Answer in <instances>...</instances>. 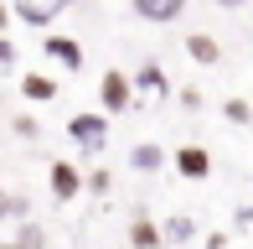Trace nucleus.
I'll use <instances>...</instances> for the list:
<instances>
[{
  "label": "nucleus",
  "instance_id": "26",
  "mask_svg": "<svg viewBox=\"0 0 253 249\" xmlns=\"http://www.w3.org/2000/svg\"><path fill=\"white\" fill-rule=\"evenodd\" d=\"M0 249H21V244H16V239H10V244H0Z\"/></svg>",
  "mask_w": 253,
  "mask_h": 249
},
{
  "label": "nucleus",
  "instance_id": "1",
  "mask_svg": "<svg viewBox=\"0 0 253 249\" xmlns=\"http://www.w3.org/2000/svg\"><path fill=\"white\" fill-rule=\"evenodd\" d=\"M62 130H67V140L83 156H98L103 145H109V115H103V109H78V115H67Z\"/></svg>",
  "mask_w": 253,
  "mask_h": 249
},
{
  "label": "nucleus",
  "instance_id": "17",
  "mask_svg": "<svg viewBox=\"0 0 253 249\" xmlns=\"http://www.w3.org/2000/svg\"><path fill=\"white\" fill-rule=\"evenodd\" d=\"M5 218H10V223H26V218H31V197L10 192V208H5Z\"/></svg>",
  "mask_w": 253,
  "mask_h": 249
},
{
  "label": "nucleus",
  "instance_id": "4",
  "mask_svg": "<svg viewBox=\"0 0 253 249\" xmlns=\"http://www.w3.org/2000/svg\"><path fill=\"white\" fill-rule=\"evenodd\" d=\"M83 166H73V161H47V192H52V202H78V192H83Z\"/></svg>",
  "mask_w": 253,
  "mask_h": 249
},
{
  "label": "nucleus",
  "instance_id": "2",
  "mask_svg": "<svg viewBox=\"0 0 253 249\" xmlns=\"http://www.w3.org/2000/svg\"><path fill=\"white\" fill-rule=\"evenodd\" d=\"M129 104H134V78L119 73V67H103V78H98V109L114 120V115H124Z\"/></svg>",
  "mask_w": 253,
  "mask_h": 249
},
{
  "label": "nucleus",
  "instance_id": "25",
  "mask_svg": "<svg viewBox=\"0 0 253 249\" xmlns=\"http://www.w3.org/2000/svg\"><path fill=\"white\" fill-rule=\"evenodd\" d=\"M52 5H57V10H67V5H83V0H52Z\"/></svg>",
  "mask_w": 253,
  "mask_h": 249
},
{
  "label": "nucleus",
  "instance_id": "18",
  "mask_svg": "<svg viewBox=\"0 0 253 249\" xmlns=\"http://www.w3.org/2000/svg\"><path fill=\"white\" fill-rule=\"evenodd\" d=\"M16 62H21L16 42H10V37H0V73H16Z\"/></svg>",
  "mask_w": 253,
  "mask_h": 249
},
{
  "label": "nucleus",
  "instance_id": "13",
  "mask_svg": "<svg viewBox=\"0 0 253 249\" xmlns=\"http://www.w3.org/2000/svg\"><path fill=\"white\" fill-rule=\"evenodd\" d=\"M160 234H166V244H191V239H197V218L176 213V218H166V223H160Z\"/></svg>",
  "mask_w": 253,
  "mask_h": 249
},
{
  "label": "nucleus",
  "instance_id": "6",
  "mask_svg": "<svg viewBox=\"0 0 253 249\" xmlns=\"http://www.w3.org/2000/svg\"><path fill=\"white\" fill-rule=\"evenodd\" d=\"M42 52H47L52 62H62L67 73H83V62H88L83 42H78V37H67V31H47V37H42Z\"/></svg>",
  "mask_w": 253,
  "mask_h": 249
},
{
  "label": "nucleus",
  "instance_id": "15",
  "mask_svg": "<svg viewBox=\"0 0 253 249\" xmlns=\"http://www.w3.org/2000/svg\"><path fill=\"white\" fill-rule=\"evenodd\" d=\"M222 120L227 124H238V130H243V124H253V104H248V99H222Z\"/></svg>",
  "mask_w": 253,
  "mask_h": 249
},
{
  "label": "nucleus",
  "instance_id": "5",
  "mask_svg": "<svg viewBox=\"0 0 253 249\" xmlns=\"http://www.w3.org/2000/svg\"><path fill=\"white\" fill-rule=\"evenodd\" d=\"M124 244L129 249H166V234H160V223L150 218V208H129V229H124Z\"/></svg>",
  "mask_w": 253,
  "mask_h": 249
},
{
  "label": "nucleus",
  "instance_id": "7",
  "mask_svg": "<svg viewBox=\"0 0 253 249\" xmlns=\"http://www.w3.org/2000/svg\"><path fill=\"white\" fill-rule=\"evenodd\" d=\"M124 166L140 172V177H155V172H166V166H170V151H166L160 140H134L129 156H124Z\"/></svg>",
  "mask_w": 253,
  "mask_h": 249
},
{
  "label": "nucleus",
  "instance_id": "10",
  "mask_svg": "<svg viewBox=\"0 0 253 249\" xmlns=\"http://www.w3.org/2000/svg\"><path fill=\"white\" fill-rule=\"evenodd\" d=\"M129 78H134V94H155V99H166V94H170V73L160 67V58H145Z\"/></svg>",
  "mask_w": 253,
  "mask_h": 249
},
{
  "label": "nucleus",
  "instance_id": "8",
  "mask_svg": "<svg viewBox=\"0 0 253 249\" xmlns=\"http://www.w3.org/2000/svg\"><path fill=\"white\" fill-rule=\"evenodd\" d=\"M186 5H191V0H129V10L140 21H150V26H170V21H181Z\"/></svg>",
  "mask_w": 253,
  "mask_h": 249
},
{
  "label": "nucleus",
  "instance_id": "16",
  "mask_svg": "<svg viewBox=\"0 0 253 249\" xmlns=\"http://www.w3.org/2000/svg\"><path fill=\"white\" fill-rule=\"evenodd\" d=\"M10 135H16V140H42V120L37 115H16L10 120Z\"/></svg>",
  "mask_w": 253,
  "mask_h": 249
},
{
  "label": "nucleus",
  "instance_id": "21",
  "mask_svg": "<svg viewBox=\"0 0 253 249\" xmlns=\"http://www.w3.org/2000/svg\"><path fill=\"white\" fill-rule=\"evenodd\" d=\"M10 21H16V16H10V0H0V37H5V26H10Z\"/></svg>",
  "mask_w": 253,
  "mask_h": 249
},
{
  "label": "nucleus",
  "instance_id": "22",
  "mask_svg": "<svg viewBox=\"0 0 253 249\" xmlns=\"http://www.w3.org/2000/svg\"><path fill=\"white\" fill-rule=\"evenodd\" d=\"M207 249H227V234H207Z\"/></svg>",
  "mask_w": 253,
  "mask_h": 249
},
{
  "label": "nucleus",
  "instance_id": "11",
  "mask_svg": "<svg viewBox=\"0 0 253 249\" xmlns=\"http://www.w3.org/2000/svg\"><path fill=\"white\" fill-rule=\"evenodd\" d=\"M10 16L26 21V26H37V31H52L57 5H52V0H10Z\"/></svg>",
  "mask_w": 253,
  "mask_h": 249
},
{
  "label": "nucleus",
  "instance_id": "23",
  "mask_svg": "<svg viewBox=\"0 0 253 249\" xmlns=\"http://www.w3.org/2000/svg\"><path fill=\"white\" fill-rule=\"evenodd\" d=\"M212 5H222V10H243L248 0H212Z\"/></svg>",
  "mask_w": 253,
  "mask_h": 249
},
{
  "label": "nucleus",
  "instance_id": "12",
  "mask_svg": "<svg viewBox=\"0 0 253 249\" xmlns=\"http://www.w3.org/2000/svg\"><path fill=\"white\" fill-rule=\"evenodd\" d=\"M57 94H62V83H57L52 73H26L21 78V99H26V104H52Z\"/></svg>",
  "mask_w": 253,
  "mask_h": 249
},
{
  "label": "nucleus",
  "instance_id": "19",
  "mask_svg": "<svg viewBox=\"0 0 253 249\" xmlns=\"http://www.w3.org/2000/svg\"><path fill=\"white\" fill-rule=\"evenodd\" d=\"M181 104H186V109H202L207 99H202V88H181Z\"/></svg>",
  "mask_w": 253,
  "mask_h": 249
},
{
  "label": "nucleus",
  "instance_id": "24",
  "mask_svg": "<svg viewBox=\"0 0 253 249\" xmlns=\"http://www.w3.org/2000/svg\"><path fill=\"white\" fill-rule=\"evenodd\" d=\"M5 208H10V192L0 187V223H5Z\"/></svg>",
  "mask_w": 253,
  "mask_h": 249
},
{
  "label": "nucleus",
  "instance_id": "14",
  "mask_svg": "<svg viewBox=\"0 0 253 249\" xmlns=\"http://www.w3.org/2000/svg\"><path fill=\"white\" fill-rule=\"evenodd\" d=\"M16 244H21V249H47V229H42L37 218L16 223Z\"/></svg>",
  "mask_w": 253,
  "mask_h": 249
},
{
  "label": "nucleus",
  "instance_id": "20",
  "mask_svg": "<svg viewBox=\"0 0 253 249\" xmlns=\"http://www.w3.org/2000/svg\"><path fill=\"white\" fill-rule=\"evenodd\" d=\"M83 187H88V192H109V172H93Z\"/></svg>",
  "mask_w": 253,
  "mask_h": 249
},
{
  "label": "nucleus",
  "instance_id": "9",
  "mask_svg": "<svg viewBox=\"0 0 253 249\" xmlns=\"http://www.w3.org/2000/svg\"><path fill=\"white\" fill-rule=\"evenodd\" d=\"M181 52H186L197 67H217L222 62V42H217L212 31H186V37H181Z\"/></svg>",
  "mask_w": 253,
  "mask_h": 249
},
{
  "label": "nucleus",
  "instance_id": "3",
  "mask_svg": "<svg viewBox=\"0 0 253 249\" xmlns=\"http://www.w3.org/2000/svg\"><path fill=\"white\" fill-rule=\"evenodd\" d=\"M170 172H176L181 182H207V177H212V151L197 145V140L176 145V151H170Z\"/></svg>",
  "mask_w": 253,
  "mask_h": 249
}]
</instances>
